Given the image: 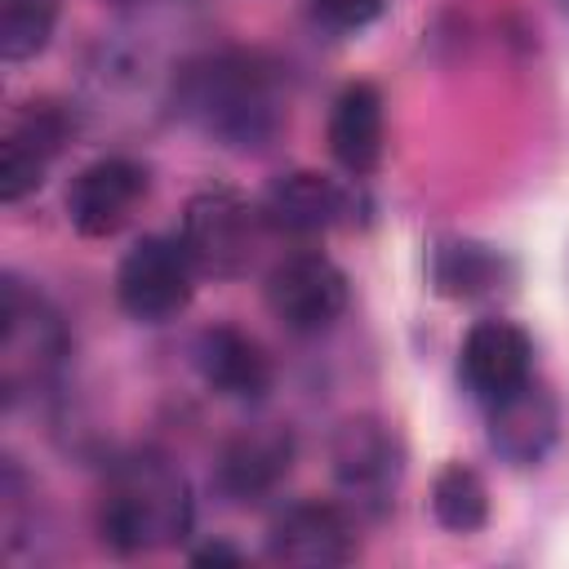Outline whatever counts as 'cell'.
I'll use <instances>...</instances> for the list:
<instances>
[{
  "label": "cell",
  "instance_id": "277c9868",
  "mask_svg": "<svg viewBox=\"0 0 569 569\" xmlns=\"http://www.w3.org/2000/svg\"><path fill=\"white\" fill-rule=\"evenodd\" d=\"M262 209L249 204L231 187H204L182 209V249L191 253L200 276L236 280L249 271L262 236Z\"/></svg>",
  "mask_w": 569,
  "mask_h": 569
},
{
  "label": "cell",
  "instance_id": "5bb4252c",
  "mask_svg": "<svg viewBox=\"0 0 569 569\" xmlns=\"http://www.w3.org/2000/svg\"><path fill=\"white\" fill-rule=\"evenodd\" d=\"M293 431L289 427H276V422H262V427H249L240 436H231L218 453V489L231 498V502H258L267 498L293 467Z\"/></svg>",
  "mask_w": 569,
  "mask_h": 569
},
{
  "label": "cell",
  "instance_id": "ac0fdd59",
  "mask_svg": "<svg viewBox=\"0 0 569 569\" xmlns=\"http://www.w3.org/2000/svg\"><path fill=\"white\" fill-rule=\"evenodd\" d=\"M431 511L449 533H476L489 525V489L476 467L449 462L431 480Z\"/></svg>",
  "mask_w": 569,
  "mask_h": 569
},
{
  "label": "cell",
  "instance_id": "8fae6325",
  "mask_svg": "<svg viewBox=\"0 0 569 569\" xmlns=\"http://www.w3.org/2000/svg\"><path fill=\"white\" fill-rule=\"evenodd\" d=\"M458 373H462L467 391L480 405H489V400H498V396H507L533 378V342L511 320H498V316L476 320L462 338Z\"/></svg>",
  "mask_w": 569,
  "mask_h": 569
},
{
  "label": "cell",
  "instance_id": "d6986e66",
  "mask_svg": "<svg viewBox=\"0 0 569 569\" xmlns=\"http://www.w3.org/2000/svg\"><path fill=\"white\" fill-rule=\"evenodd\" d=\"M58 22V0H0V58L27 62L36 58Z\"/></svg>",
  "mask_w": 569,
  "mask_h": 569
},
{
  "label": "cell",
  "instance_id": "7402d4cb",
  "mask_svg": "<svg viewBox=\"0 0 569 569\" xmlns=\"http://www.w3.org/2000/svg\"><path fill=\"white\" fill-rule=\"evenodd\" d=\"M560 4H565V9H569V0H560Z\"/></svg>",
  "mask_w": 569,
  "mask_h": 569
},
{
  "label": "cell",
  "instance_id": "ba28073f",
  "mask_svg": "<svg viewBox=\"0 0 569 569\" xmlns=\"http://www.w3.org/2000/svg\"><path fill=\"white\" fill-rule=\"evenodd\" d=\"M267 556L276 565L298 569H333L356 556V520L351 507L325 498H298L276 511L267 529Z\"/></svg>",
  "mask_w": 569,
  "mask_h": 569
},
{
  "label": "cell",
  "instance_id": "9c48e42d",
  "mask_svg": "<svg viewBox=\"0 0 569 569\" xmlns=\"http://www.w3.org/2000/svg\"><path fill=\"white\" fill-rule=\"evenodd\" d=\"M71 129L76 120L58 102H27L4 124V138H0V200L4 204H18L44 182L49 164L71 142Z\"/></svg>",
  "mask_w": 569,
  "mask_h": 569
},
{
  "label": "cell",
  "instance_id": "8992f818",
  "mask_svg": "<svg viewBox=\"0 0 569 569\" xmlns=\"http://www.w3.org/2000/svg\"><path fill=\"white\" fill-rule=\"evenodd\" d=\"M196 262L182 249V240L169 236H142L116 267V302L138 325H160L187 311L196 293Z\"/></svg>",
  "mask_w": 569,
  "mask_h": 569
},
{
  "label": "cell",
  "instance_id": "52a82bcc",
  "mask_svg": "<svg viewBox=\"0 0 569 569\" xmlns=\"http://www.w3.org/2000/svg\"><path fill=\"white\" fill-rule=\"evenodd\" d=\"M347 271L320 249H298L280 258L262 284L267 311L289 333H325L347 311Z\"/></svg>",
  "mask_w": 569,
  "mask_h": 569
},
{
  "label": "cell",
  "instance_id": "44dd1931",
  "mask_svg": "<svg viewBox=\"0 0 569 569\" xmlns=\"http://www.w3.org/2000/svg\"><path fill=\"white\" fill-rule=\"evenodd\" d=\"M191 560L196 565H244V556L236 547H227V542H209V547L191 551Z\"/></svg>",
  "mask_w": 569,
  "mask_h": 569
},
{
  "label": "cell",
  "instance_id": "7a4b0ae2",
  "mask_svg": "<svg viewBox=\"0 0 569 569\" xmlns=\"http://www.w3.org/2000/svg\"><path fill=\"white\" fill-rule=\"evenodd\" d=\"M191 533L187 476L156 449H138L107 471L98 493V538L116 556L173 547Z\"/></svg>",
  "mask_w": 569,
  "mask_h": 569
},
{
  "label": "cell",
  "instance_id": "4fadbf2b",
  "mask_svg": "<svg viewBox=\"0 0 569 569\" xmlns=\"http://www.w3.org/2000/svg\"><path fill=\"white\" fill-rule=\"evenodd\" d=\"M485 418H489V445L516 467H538L551 453V445L560 440V409H556L551 391L538 387L533 378L520 382L516 391L489 400Z\"/></svg>",
  "mask_w": 569,
  "mask_h": 569
},
{
  "label": "cell",
  "instance_id": "3957f363",
  "mask_svg": "<svg viewBox=\"0 0 569 569\" xmlns=\"http://www.w3.org/2000/svg\"><path fill=\"white\" fill-rule=\"evenodd\" d=\"M71 338L62 316L40 289H27L18 276L0 284V391L13 405L27 391H40L67 365Z\"/></svg>",
  "mask_w": 569,
  "mask_h": 569
},
{
  "label": "cell",
  "instance_id": "7c38bea8",
  "mask_svg": "<svg viewBox=\"0 0 569 569\" xmlns=\"http://www.w3.org/2000/svg\"><path fill=\"white\" fill-rule=\"evenodd\" d=\"M258 209H262V222L280 236H325L338 222H347L351 191L316 169H289L267 182Z\"/></svg>",
  "mask_w": 569,
  "mask_h": 569
},
{
  "label": "cell",
  "instance_id": "2e32d148",
  "mask_svg": "<svg viewBox=\"0 0 569 569\" xmlns=\"http://www.w3.org/2000/svg\"><path fill=\"white\" fill-rule=\"evenodd\" d=\"M382 138H387L382 93L369 80L347 84L333 98V111H329V151H333V160L351 178H365L382 160Z\"/></svg>",
  "mask_w": 569,
  "mask_h": 569
},
{
  "label": "cell",
  "instance_id": "ffe728a7",
  "mask_svg": "<svg viewBox=\"0 0 569 569\" xmlns=\"http://www.w3.org/2000/svg\"><path fill=\"white\" fill-rule=\"evenodd\" d=\"M311 13L333 31H360L382 13V0H311Z\"/></svg>",
  "mask_w": 569,
  "mask_h": 569
},
{
  "label": "cell",
  "instance_id": "5b68a950",
  "mask_svg": "<svg viewBox=\"0 0 569 569\" xmlns=\"http://www.w3.org/2000/svg\"><path fill=\"white\" fill-rule=\"evenodd\" d=\"M329 462H333V480L351 511L382 516L396 502V489L405 476V445L382 418H373V413L347 418L333 431Z\"/></svg>",
  "mask_w": 569,
  "mask_h": 569
},
{
  "label": "cell",
  "instance_id": "e0dca14e",
  "mask_svg": "<svg viewBox=\"0 0 569 569\" xmlns=\"http://www.w3.org/2000/svg\"><path fill=\"white\" fill-rule=\"evenodd\" d=\"M431 280L445 298H458V302L489 298L507 280V258L476 240H445L431 258Z\"/></svg>",
  "mask_w": 569,
  "mask_h": 569
},
{
  "label": "cell",
  "instance_id": "9a60e30c",
  "mask_svg": "<svg viewBox=\"0 0 569 569\" xmlns=\"http://www.w3.org/2000/svg\"><path fill=\"white\" fill-rule=\"evenodd\" d=\"M196 369L204 387H213L227 400H258L271 387V356L236 325H209L196 338Z\"/></svg>",
  "mask_w": 569,
  "mask_h": 569
},
{
  "label": "cell",
  "instance_id": "6da1fadb",
  "mask_svg": "<svg viewBox=\"0 0 569 569\" xmlns=\"http://www.w3.org/2000/svg\"><path fill=\"white\" fill-rule=\"evenodd\" d=\"M178 111L213 142L258 151L284 124L280 67L253 49L204 53L178 76Z\"/></svg>",
  "mask_w": 569,
  "mask_h": 569
},
{
  "label": "cell",
  "instance_id": "30bf717a",
  "mask_svg": "<svg viewBox=\"0 0 569 569\" xmlns=\"http://www.w3.org/2000/svg\"><path fill=\"white\" fill-rule=\"evenodd\" d=\"M147 196V169L129 156H102L84 164L67 187V222L84 240L116 236Z\"/></svg>",
  "mask_w": 569,
  "mask_h": 569
}]
</instances>
